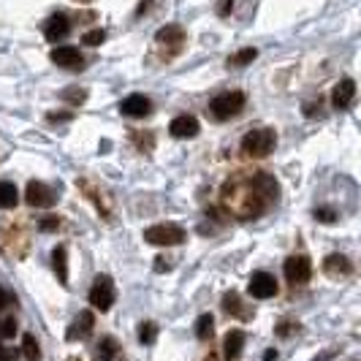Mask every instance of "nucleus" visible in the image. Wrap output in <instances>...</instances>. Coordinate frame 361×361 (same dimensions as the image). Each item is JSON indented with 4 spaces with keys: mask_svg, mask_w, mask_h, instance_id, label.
Segmentation results:
<instances>
[{
    "mask_svg": "<svg viewBox=\"0 0 361 361\" xmlns=\"http://www.w3.org/2000/svg\"><path fill=\"white\" fill-rule=\"evenodd\" d=\"M185 41H188V36H185V30L179 25H166V27H160L155 33V44L160 47V52H163L166 60L177 58L185 49Z\"/></svg>",
    "mask_w": 361,
    "mask_h": 361,
    "instance_id": "nucleus-1",
    "label": "nucleus"
},
{
    "mask_svg": "<svg viewBox=\"0 0 361 361\" xmlns=\"http://www.w3.org/2000/svg\"><path fill=\"white\" fill-rule=\"evenodd\" d=\"M275 145H277L275 131H269V128H256V131L245 134V139H242V152H247V155H253V158H264V155H269V152L275 149Z\"/></svg>",
    "mask_w": 361,
    "mask_h": 361,
    "instance_id": "nucleus-2",
    "label": "nucleus"
},
{
    "mask_svg": "<svg viewBox=\"0 0 361 361\" xmlns=\"http://www.w3.org/2000/svg\"><path fill=\"white\" fill-rule=\"evenodd\" d=\"M242 106H245V92L231 90V92H220V95L212 98L210 112H212L215 120H231V117H236L242 112Z\"/></svg>",
    "mask_w": 361,
    "mask_h": 361,
    "instance_id": "nucleus-3",
    "label": "nucleus"
},
{
    "mask_svg": "<svg viewBox=\"0 0 361 361\" xmlns=\"http://www.w3.org/2000/svg\"><path fill=\"white\" fill-rule=\"evenodd\" d=\"M145 239L149 245H160V247H174V245H182L185 242V231L174 223H158V225H149L145 231Z\"/></svg>",
    "mask_w": 361,
    "mask_h": 361,
    "instance_id": "nucleus-4",
    "label": "nucleus"
},
{
    "mask_svg": "<svg viewBox=\"0 0 361 361\" xmlns=\"http://www.w3.org/2000/svg\"><path fill=\"white\" fill-rule=\"evenodd\" d=\"M114 296H117V293H114L112 277H109V275H98L95 283H92V288H90V304H92L95 310L106 312V310H112Z\"/></svg>",
    "mask_w": 361,
    "mask_h": 361,
    "instance_id": "nucleus-5",
    "label": "nucleus"
},
{
    "mask_svg": "<svg viewBox=\"0 0 361 361\" xmlns=\"http://www.w3.org/2000/svg\"><path fill=\"white\" fill-rule=\"evenodd\" d=\"M25 201H27L30 207H36V210H49V207H55V204H58V196H55V190H52L49 185H44V182L33 179V182H27Z\"/></svg>",
    "mask_w": 361,
    "mask_h": 361,
    "instance_id": "nucleus-6",
    "label": "nucleus"
},
{
    "mask_svg": "<svg viewBox=\"0 0 361 361\" xmlns=\"http://www.w3.org/2000/svg\"><path fill=\"white\" fill-rule=\"evenodd\" d=\"M283 272H286L288 283L301 286V283H307L312 277V261L307 256H290L288 261H286V266H283Z\"/></svg>",
    "mask_w": 361,
    "mask_h": 361,
    "instance_id": "nucleus-7",
    "label": "nucleus"
},
{
    "mask_svg": "<svg viewBox=\"0 0 361 361\" xmlns=\"http://www.w3.org/2000/svg\"><path fill=\"white\" fill-rule=\"evenodd\" d=\"M49 58H52L55 66L69 69V71H82L84 69V58H82V52L76 47H58V49H52Z\"/></svg>",
    "mask_w": 361,
    "mask_h": 361,
    "instance_id": "nucleus-8",
    "label": "nucleus"
},
{
    "mask_svg": "<svg viewBox=\"0 0 361 361\" xmlns=\"http://www.w3.org/2000/svg\"><path fill=\"white\" fill-rule=\"evenodd\" d=\"M250 296L253 299H272L275 293H277V280L269 275V272H256L253 277H250Z\"/></svg>",
    "mask_w": 361,
    "mask_h": 361,
    "instance_id": "nucleus-9",
    "label": "nucleus"
},
{
    "mask_svg": "<svg viewBox=\"0 0 361 361\" xmlns=\"http://www.w3.org/2000/svg\"><path fill=\"white\" fill-rule=\"evenodd\" d=\"M353 98H356V82H353V79H340V82L334 84V90H332V103H334V109H348V106L353 103Z\"/></svg>",
    "mask_w": 361,
    "mask_h": 361,
    "instance_id": "nucleus-10",
    "label": "nucleus"
},
{
    "mask_svg": "<svg viewBox=\"0 0 361 361\" xmlns=\"http://www.w3.org/2000/svg\"><path fill=\"white\" fill-rule=\"evenodd\" d=\"M169 131H171L174 139H193V136H199V120L190 117V114H179V117L171 120Z\"/></svg>",
    "mask_w": 361,
    "mask_h": 361,
    "instance_id": "nucleus-11",
    "label": "nucleus"
},
{
    "mask_svg": "<svg viewBox=\"0 0 361 361\" xmlns=\"http://www.w3.org/2000/svg\"><path fill=\"white\" fill-rule=\"evenodd\" d=\"M120 112L125 114V117H147L149 112H152V101L147 98V95H128L123 103H120Z\"/></svg>",
    "mask_w": 361,
    "mask_h": 361,
    "instance_id": "nucleus-12",
    "label": "nucleus"
},
{
    "mask_svg": "<svg viewBox=\"0 0 361 361\" xmlns=\"http://www.w3.org/2000/svg\"><path fill=\"white\" fill-rule=\"evenodd\" d=\"M47 38L49 41H60V38H66L69 33H71V22H69V16L66 14H55L49 22H47Z\"/></svg>",
    "mask_w": 361,
    "mask_h": 361,
    "instance_id": "nucleus-13",
    "label": "nucleus"
},
{
    "mask_svg": "<svg viewBox=\"0 0 361 361\" xmlns=\"http://www.w3.org/2000/svg\"><path fill=\"white\" fill-rule=\"evenodd\" d=\"M242 348H245V332L231 329V332L225 334V340H223V353H225V359H236V356L242 353Z\"/></svg>",
    "mask_w": 361,
    "mask_h": 361,
    "instance_id": "nucleus-14",
    "label": "nucleus"
},
{
    "mask_svg": "<svg viewBox=\"0 0 361 361\" xmlns=\"http://www.w3.org/2000/svg\"><path fill=\"white\" fill-rule=\"evenodd\" d=\"M92 323H95L92 312H82V315L73 321L71 329H69V340H84V337H90V332H92Z\"/></svg>",
    "mask_w": 361,
    "mask_h": 361,
    "instance_id": "nucleus-15",
    "label": "nucleus"
},
{
    "mask_svg": "<svg viewBox=\"0 0 361 361\" xmlns=\"http://www.w3.org/2000/svg\"><path fill=\"white\" fill-rule=\"evenodd\" d=\"M52 264H55V272H58L60 286L69 288V256H66V247H63V245H58V247L52 250Z\"/></svg>",
    "mask_w": 361,
    "mask_h": 361,
    "instance_id": "nucleus-16",
    "label": "nucleus"
},
{
    "mask_svg": "<svg viewBox=\"0 0 361 361\" xmlns=\"http://www.w3.org/2000/svg\"><path fill=\"white\" fill-rule=\"evenodd\" d=\"M323 269H326V275H332V277H340V275H351L353 272V266H351V261L345 258V256H329L326 261H323Z\"/></svg>",
    "mask_w": 361,
    "mask_h": 361,
    "instance_id": "nucleus-17",
    "label": "nucleus"
},
{
    "mask_svg": "<svg viewBox=\"0 0 361 361\" xmlns=\"http://www.w3.org/2000/svg\"><path fill=\"white\" fill-rule=\"evenodd\" d=\"M19 201V190L14 182H0V210H11Z\"/></svg>",
    "mask_w": 361,
    "mask_h": 361,
    "instance_id": "nucleus-18",
    "label": "nucleus"
},
{
    "mask_svg": "<svg viewBox=\"0 0 361 361\" xmlns=\"http://www.w3.org/2000/svg\"><path fill=\"white\" fill-rule=\"evenodd\" d=\"M223 310H225L228 315H236V318H250V312L242 310V299H239L236 293H225V296H223Z\"/></svg>",
    "mask_w": 361,
    "mask_h": 361,
    "instance_id": "nucleus-19",
    "label": "nucleus"
},
{
    "mask_svg": "<svg viewBox=\"0 0 361 361\" xmlns=\"http://www.w3.org/2000/svg\"><path fill=\"white\" fill-rule=\"evenodd\" d=\"M258 58V49H253V47H247V49H239V52H234L231 58H228V66H236V69H242V66H247V63H253Z\"/></svg>",
    "mask_w": 361,
    "mask_h": 361,
    "instance_id": "nucleus-20",
    "label": "nucleus"
},
{
    "mask_svg": "<svg viewBox=\"0 0 361 361\" xmlns=\"http://www.w3.org/2000/svg\"><path fill=\"white\" fill-rule=\"evenodd\" d=\"M212 332H215V321H212V315H201L199 323H196V337H199V340H210Z\"/></svg>",
    "mask_w": 361,
    "mask_h": 361,
    "instance_id": "nucleus-21",
    "label": "nucleus"
},
{
    "mask_svg": "<svg viewBox=\"0 0 361 361\" xmlns=\"http://www.w3.org/2000/svg\"><path fill=\"white\" fill-rule=\"evenodd\" d=\"M114 356H117V343L112 337L101 340V345H98V361H114Z\"/></svg>",
    "mask_w": 361,
    "mask_h": 361,
    "instance_id": "nucleus-22",
    "label": "nucleus"
},
{
    "mask_svg": "<svg viewBox=\"0 0 361 361\" xmlns=\"http://www.w3.org/2000/svg\"><path fill=\"white\" fill-rule=\"evenodd\" d=\"M22 348H25V359L27 361H38L41 359V351H38V343H36V337H25V343H22Z\"/></svg>",
    "mask_w": 361,
    "mask_h": 361,
    "instance_id": "nucleus-23",
    "label": "nucleus"
},
{
    "mask_svg": "<svg viewBox=\"0 0 361 361\" xmlns=\"http://www.w3.org/2000/svg\"><path fill=\"white\" fill-rule=\"evenodd\" d=\"M82 41H84L87 47H98V44H103V41H106V33H103L101 27H98V30H87Z\"/></svg>",
    "mask_w": 361,
    "mask_h": 361,
    "instance_id": "nucleus-24",
    "label": "nucleus"
},
{
    "mask_svg": "<svg viewBox=\"0 0 361 361\" xmlns=\"http://www.w3.org/2000/svg\"><path fill=\"white\" fill-rule=\"evenodd\" d=\"M155 337H158V326L155 323H142V329H139V340L142 343H155Z\"/></svg>",
    "mask_w": 361,
    "mask_h": 361,
    "instance_id": "nucleus-25",
    "label": "nucleus"
},
{
    "mask_svg": "<svg viewBox=\"0 0 361 361\" xmlns=\"http://www.w3.org/2000/svg\"><path fill=\"white\" fill-rule=\"evenodd\" d=\"M84 98H87L84 90H66V92H63V101H69V103H73V106L84 103Z\"/></svg>",
    "mask_w": 361,
    "mask_h": 361,
    "instance_id": "nucleus-26",
    "label": "nucleus"
},
{
    "mask_svg": "<svg viewBox=\"0 0 361 361\" xmlns=\"http://www.w3.org/2000/svg\"><path fill=\"white\" fill-rule=\"evenodd\" d=\"M134 142H136V145H139V149H142V152H149V149H152V145H155V136H152V134H134Z\"/></svg>",
    "mask_w": 361,
    "mask_h": 361,
    "instance_id": "nucleus-27",
    "label": "nucleus"
},
{
    "mask_svg": "<svg viewBox=\"0 0 361 361\" xmlns=\"http://www.w3.org/2000/svg\"><path fill=\"white\" fill-rule=\"evenodd\" d=\"M0 334H3V337H14V334H16V321H14V318H5V321L0 323Z\"/></svg>",
    "mask_w": 361,
    "mask_h": 361,
    "instance_id": "nucleus-28",
    "label": "nucleus"
},
{
    "mask_svg": "<svg viewBox=\"0 0 361 361\" xmlns=\"http://www.w3.org/2000/svg\"><path fill=\"white\" fill-rule=\"evenodd\" d=\"M58 225H60V217H44V220L38 223L41 231H52V228H58Z\"/></svg>",
    "mask_w": 361,
    "mask_h": 361,
    "instance_id": "nucleus-29",
    "label": "nucleus"
},
{
    "mask_svg": "<svg viewBox=\"0 0 361 361\" xmlns=\"http://www.w3.org/2000/svg\"><path fill=\"white\" fill-rule=\"evenodd\" d=\"M318 220H323V223H332L334 220V212H329V210H321V212H315Z\"/></svg>",
    "mask_w": 361,
    "mask_h": 361,
    "instance_id": "nucleus-30",
    "label": "nucleus"
},
{
    "mask_svg": "<svg viewBox=\"0 0 361 361\" xmlns=\"http://www.w3.org/2000/svg\"><path fill=\"white\" fill-rule=\"evenodd\" d=\"M63 120H71L69 112H60V114H49V123H63Z\"/></svg>",
    "mask_w": 361,
    "mask_h": 361,
    "instance_id": "nucleus-31",
    "label": "nucleus"
},
{
    "mask_svg": "<svg viewBox=\"0 0 361 361\" xmlns=\"http://www.w3.org/2000/svg\"><path fill=\"white\" fill-rule=\"evenodd\" d=\"M5 304H8V293H5V290L0 288V310H3Z\"/></svg>",
    "mask_w": 361,
    "mask_h": 361,
    "instance_id": "nucleus-32",
    "label": "nucleus"
},
{
    "mask_svg": "<svg viewBox=\"0 0 361 361\" xmlns=\"http://www.w3.org/2000/svg\"><path fill=\"white\" fill-rule=\"evenodd\" d=\"M231 8H234V5H231V3H223V5H220V8H217V11H220V14H228V11H231Z\"/></svg>",
    "mask_w": 361,
    "mask_h": 361,
    "instance_id": "nucleus-33",
    "label": "nucleus"
},
{
    "mask_svg": "<svg viewBox=\"0 0 361 361\" xmlns=\"http://www.w3.org/2000/svg\"><path fill=\"white\" fill-rule=\"evenodd\" d=\"M264 359H266V361L277 359V353H275V351H266V353H264Z\"/></svg>",
    "mask_w": 361,
    "mask_h": 361,
    "instance_id": "nucleus-34",
    "label": "nucleus"
},
{
    "mask_svg": "<svg viewBox=\"0 0 361 361\" xmlns=\"http://www.w3.org/2000/svg\"><path fill=\"white\" fill-rule=\"evenodd\" d=\"M0 361H8V353H5V348L0 345Z\"/></svg>",
    "mask_w": 361,
    "mask_h": 361,
    "instance_id": "nucleus-35",
    "label": "nucleus"
}]
</instances>
